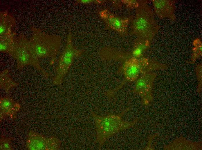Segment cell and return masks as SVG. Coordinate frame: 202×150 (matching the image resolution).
<instances>
[{
	"mask_svg": "<svg viewBox=\"0 0 202 150\" xmlns=\"http://www.w3.org/2000/svg\"><path fill=\"white\" fill-rule=\"evenodd\" d=\"M128 108L118 114L106 116L98 115L91 112L93 118L96 131V140L100 149L106 140L114 134L133 126L137 122L136 119L132 121H124L122 117L129 110Z\"/></svg>",
	"mask_w": 202,
	"mask_h": 150,
	"instance_id": "1",
	"label": "cell"
},
{
	"mask_svg": "<svg viewBox=\"0 0 202 150\" xmlns=\"http://www.w3.org/2000/svg\"><path fill=\"white\" fill-rule=\"evenodd\" d=\"M32 36L29 39L32 51L38 59L50 58L55 61L62 44V38L45 32L40 28L31 27Z\"/></svg>",
	"mask_w": 202,
	"mask_h": 150,
	"instance_id": "2",
	"label": "cell"
},
{
	"mask_svg": "<svg viewBox=\"0 0 202 150\" xmlns=\"http://www.w3.org/2000/svg\"><path fill=\"white\" fill-rule=\"evenodd\" d=\"M133 33L138 38L152 42L160 28L154 13L146 0L139 1L136 15L132 22Z\"/></svg>",
	"mask_w": 202,
	"mask_h": 150,
	"instance_id": "3",
	"label": "cell"
},
{
	"mask_svg": "<svg viewBox=\"0 0 202 150\" xmlns=\"http://www.w3.org/2000/svg\"><path fill=\"white\" fill-rule=\"evenodd\" d=\"M8 54L16 60L17 69L21 70L26 66L31 65L45 77H49V74L42 68L38 59L33 53L29 40L24 34L21 33L15 37L12 49Z\"/></svg>",
	"mask_w": 202,
	"mask_h": 150,
	"instance_id": "4",
	"label": "cell"
},
{
	"mask_svg": "<svg viewBox=\"0 0 202 150\" xmlns=\"http://www.w3.org/2000/svg\"><path fill=\"white\" fill-rule=\"evenodd\" d=\"M167 66L156 61L145 57H132L126 61L122 69L126 79L129 81L136 80L145 73L154 70H164Z\"/></svg>",
	"mask_w": 202,
	"mask_h": 150,
	"instance_id": "5",
	"label": "cell"
},
{
	"mask_svg": "<svg viewBox=\"0 0 202 150\" xmlns=\"http://www.w3.org/2000/svg\"><path fill=\"white\" fill-rule=\"evenodd\" d=\"M81 50L74 46L72 40V34L69 32L65 48L61 55L58 65L56 68V74L53 82L56 85L62 83L65 75L69 70L75 57L82 55Z\"/></svg>",
	"mask_w": 202,
	"mask_h": 150,
	"instance_id": "6",
	"label": "cell"
},
{
	"mask_svg": "<svg viewBox=\"0 0 202 150\" xmlns=\"http://www.w3.org/2000/svg\"><path fill=\"white\" fill-rule=\"evenodd\" d=\"M61 143L56 137H46L32 131L28 132L26 141V147L30 150H58Z\"/></svg>",
	"mask_w": 202,
	"mask_h": 150,
	"instance_id": "7",
	"label": "cell"
},
{
	"mask_svg": "<svg viewBox=\"0 0 202 150\" xmlns=\"http://www.w3.org/2000/svg\"><path fill=\"white\" fill-rule=\"evenodd\" d=\"M156 76V73L150 72L141 75L136 80L132 92L140 96L145 105L153 100L152 89Z\"/></svg>",
	"mask_w": 202,
	"mask_h": 150,
	"instance_id": "8",
	"label": "cell"
},
{
	"mask_svg": "<svg viewBox=\"0 0 202 150\" xmlns=\"http://www.w3.org/2000/svg\"><path fill=\"white\" fill-rule=\"evenodd\" d=\"M99 14L109 28L120 33H124L127 31L130 18L119 17L107 10H102Z\"/></svg>",
	"mask_w": 202,
	"mask_h": 150,
	"instance_id": "9",
	"label": "cell"
},
{
	"mask_svg": "<svg viewBox=\"0 0 202 150\" xmlns=\"http://www.w3.org/2000/svg\"><path fill=\"white\" fill-rule=\"evenodd\" d=\"M154 11L161 19L167 18L172 21L176 20L175 14L176 1L174 0H152Z\"/></svg>",
	"mask_w": 202,
	"mask_h": 150,
	"instance_id": "10",
	"label": "cell"
},
{
	"mask_svg": "<svg viewBox=\"0 0 202 150\" xmlns=\"http://www.w3.org/2000/svg\"><path fill=\"white\" fill-rule=\"evenodd\" d=\"M21 108L20 105L11 97H4L0 99V122L5 117L12 119L17 117V115Z\"/></svg>",
	"mask_w": 202,
	"mask_h": 150,
	"instance_id": "11",
	"label": "cell"
},
{
	"mask_svg": "<svg viewBox=\"0 0 202 150\" xmlns=\"http://www.w3.org/2000/svg\"><path fill=\"white\" fill-rule=\"evenodd\" d=\"M16 22L15 17L7 10L0 12V36L12 31L16 27Z\"/></svg>",
	"mask_w": 202,
	"mask_h": 150,
	"instance_id": "12",
	"label": "cell"
},
{
	"mask_svg": "<svg viewBox=\"0 0 202 150\" xmlns=\"http://www.w3.org/2000/svg\"><path fill=\"white\" fill-rule=\"evenodd\" d=\"M10 71L6 68L0 73V87L7 93L8 94L12 89L18 86L19 84L14 81L10 74Z\"/></svg>",
	"mask_w": 202,
	"mask_h": 150,
	"instance_id": "13",
	"label": "cell"
},
{
	"mask_svg": "<svg viewBox=\"0 0 202 150\" xmlns=\"http://www.w3.org/2000/svg\"><path fill=\"white\" fill-rule=\"evenodd\" d=\"M16 33L13 31L0 36V51L8 53L12 47Z\"/></svg>",
	"mask_w": 202,
	"mask_h": 150,
	"instance_id": "14",
	"label": "cell"
},
{
	"mask_svg": "<svg viewBox=\"0 0 202 150\" xmlns=\"http://www.w3.org/2000/svg\"><path fill=\"white\" fill-rule=\"evenodd\" d=\"M151 42L147 40L138 38L134 43L133 57L137 58L142 57L144 52L150 47Z\"/></svg>",
	"mask_w": 202,
	"mask_h": 150,
	"instance_id": "15",
	"label": "cell"
},
{
	"mask_svg": "<svg viewBox=\"0 0 202 150\" xmlns=\"http://www.w3.org/2000/svg\"><path fill=\"white\" fill-rule=\"evenodd\" d=\"M193 48L192 49V54L190 62H187L190 64H193L198 58L202 56V43L199 39H196L194 41Z\"/></svg>",
	"mask_w": 202,
	"mask_h": 150,
	"instance_id": "16",
	"label": "cell"
},
{
	"mask_svg": "<svg viewBox=\"0 0 202 150\" xmlns=\"http://www.w3.org/2000/svg\"><path fill=\"white\" fill-rule=\"evenodd\" d=\"M13 140V137H6L2 135L0 139V150H13L11 145L12 142Z\"/></svg>",
	"mask_w": 202,
	"mask_h": 150,
	"instance_id": "17",
	"label": "cell"
},
{
	"mask_svg": "<svg viewBox=\"0 0 202 150\" xmlns=\"http://www.w3.org/2000/svg\"><path fill=\"white\" fill-rule=\"evenodd\" d=\"M202 64L201 63H199L197 64L195 68V71L198 83V91L199 92L201 91L202 82Z\"/></svg>",
	"mask_w": 202,
	"mask_h": 150,
	"instance_id": "18",
	"label": "cell"
},
{
	"mask_svg": "<svg viewBox=\"0 0 202 150\" xmlns=\"http://www.w3.org/2000/svg\"><path fill=\"white\" fill-rule=\"evenodd\" d=\"M126 5L131 8H136L139 4V1L124 0L122 1Z\"/></svg>",
	"mask_w": 202,
	"mask_h": 150,
	"instance_id": "19",
	"label": "cell"
},
{
	"mask_svg": "<svg viewBox=\"0 0 202 150\" xmlns=\"http://www.w3.org/2000/svg\"><path fill=\"white\" fill-rule=\"evenodd\" d=\"M100 1L98 0H78L75 3L89 4L92 3H100Z\"/></svg>",
	"mask_w": 202,
	"mask_h": 150,
	"instance_id": "20",
	"label": "cell"
}]
</instances>
